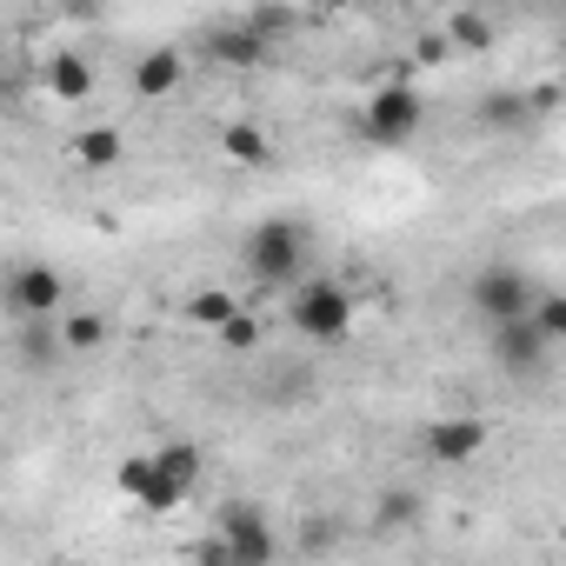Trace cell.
Returning <instances> with one entry per match:
<instances>
[{
  "mask_svg": "<svg viewBox=\"0 0 566 566\" xmlns=\"http://www.w3.org/2000/svg\"><path fill=\"white\" fill-rule=\"evenodd\" d=\"M287 321H294L301 340L340 347L354 334V321H360V301H354V287H340L334 273H301L287 287Z\"/></svg>",
  "mask_w": 566,
  "mask_h": 566,
  "instance_id": "6da1fadb",
  "label": "cell"
},
{
  "mask_svg": "<svg viewBox=\"0 0 566 566\" xmlns=\"http://www.w3.org/2000/svg\"><path fill=\"white\" fill-rule=\"evenodd\" d=\"M307 253H314V233H307L301 220H287V213L253 220V227H247V240H240L247 273L260 280V287H280V294H287L294 280L307 273Z\"/></svg>",
  "mask_w": 566,
  "mask_h": 566,
  "instance_id": "7a4b0ae2",
  "label": "cell"
},
{
  "mask_svg": "<svg viewBox=\"0 0 566 566\" xmlns=\"http://www.w3.org/2000/svg\"><path fill=\"white\" fill-rule=\"evenodd\" d=\"M420 120H427V94L413 81H380L367 94V107H360V134L374 147H407L420 134Z\"/></svg>",
  "mask_w": 566,
  "mask_h": 566,
  "instance_id": "3957f363",
  "label": "cell"
},
{
  "mask_svg": "<svg viewBox=\"0 0 566 566\" xmlns=\"http://www.w3.org/2000/svg\"><path fill=\"white\" fill-rule=\"evenodd\" d=\"M0 307H8L21 327H28V321H54V314L67 307V273L48 266V260L8 266V280H0Z\"/></svg>",
  "mask_w": 566,
  "mask_h": 566,
  "instance_id": "277c9868",
  "label": "cell"
},
{
  "mask_svg": "<svg viewBox=\"0 0 566 566\" xmlns=\"http://www.w3.org/2000/svg\"><path fill=\"white\" fill-rule=\"evenodd\" d=\"M533 294H539V280L526 273V266H513V260H493V266H480L473 280H467V307L493 327V321H513V314H526L533 307Z\"/></svg>",
  "mask_w": 566,
  "mask_h": 566,
  "instance_id": "5b68a950",
  "label": "cell"
},
{
  "mask_svg": "<svg viewBox=\"0 0 566 566\" xmlns=\"http://www.w3.org/2000/svg\"><path fill=\"white\" fill-rule=\"evenodd\" d=\"M213 533L227 539L233 566H266V559L280 553V539H273V526H266V506H253V500H220V506H213Z\"/></svg>",
  "mask_w": 566,
  "mask_h": 566,
  "instance_id": "8992f818",
  "label": "cell"
},
{
  "mask_svg": "<svg viewBox=\"0 0 566 566\" xmlns=\"http://www.w3.org/2000/svg\"><path fill=\"white\" fill-rule=\"evenodd\" d=\"M486 354H493V367L500 374H513V380H533V374H546L553 367V340L526 321V314H513V321H493V340H486Z\"/></svg>",
  "mask_w": 566,
  "mask_h": 566,
  "instance_id": "52a82bcc",
  "label": "cell"
},
{
  "mask_svg": "<svg viewBox=\"0 0 566 566\" xmlns=\"http://www.w3.org/2000/svg\"><path fill=\"white\" fill-rule=\"evenodd\" d=\"M420 453H427L433 467H473V460L486 453V420H480V413H447V420H433V427L420 433Z\"/></svg>",
  "mask_w": 566,
  "mask_h": 566,
  "instance_id": "ba28073f",
  "label": "cell"
},
{
  "mask_svg": "<svg viewBox=\"0 0 566 566\" xmlns=\"http://www.w3.org/2000/svg\"><path fill=\"white\" fill-rule=\"evenodd\" d=\"M114 486H120L127 500H140V513H174V506H187V500H193L180 480H167V473L154 467V453H127V460H120V473H114Z\"/></svg>",
  "mask_w": 566,
  "mask_h": 566,
  "instance_id": "9c48e42d",
  "label": "cell"
},
{
  "mask_svg": "<svg viewBox=\"0 0 566 566\" xmlns=\"http://www.w3.org/2000/svg\"><path fill=\"white\" fill-rule=\"evenodd\" d=\"M187 87V54L180 48H147L140 61H134V94L140 101H167V94H180Z\"/></svg>",
  "mask_w": 566,
  "mask_h": 566,
  "instance_id": "30bf717a",
  "label": "cell"
},
{
  "mask_svg": "<svg viewBox=\"0 0 566 566\" xmlns=\"http://www.w3.org/2000/svg\"><path fill=\"white\" fill-rule=\"evenodd\" d=\"M107 334H114V327H107V314H101V307H61V314H54V340H61V354H67V360L101 354V347H107Z\"/></svg>",
  "mask_w": 566,
  "mask_h": 566,
  "instance_id": "8fae6325",
  "label": "cell"
},
{
  "mask_svg": "<svg viewBox=\"0 0 566 566\" xmlns=\"http://www.w3.org/2000/svg\"><path fill=\"white\" fill-rule=\"evenodd\" d=\"M207 61H220V67L247 74V67H260V61H266V41H260L247 21H220V28H207Z\"/></svg>",
  "mask_w": 566,
  "mask_h": 566,
  "instance_id": "7c38bea8",
  "label": "cell"
},
{
  "mask_svg": "<svg viewBox=\"0 0 566 566\" xmlns=\"http://www.w3.org/2000/svg\"><path fill=\"white\" fill-rule=\"evenodd\" d=\"M41 81H48V94H54V101H67V107H74V101H87V94L101 87V67H94L81 48H61V54L41 67Z\"/></svg>",
  "mask_w": 566,
  "mask_h": 566,
  "instance_id": "4fadbf2b",
  "label": "cell"
},
{
  "mask_svg": "<svg viewBox=\"0 0 566 566\" xmlns=\"http://www.w3.org/2000/svg\"><path fill=\"white\" fill-rule=\"evenodd\" d=\"M220 154H227L233 167H266V160H273V140H266V127H253V120H227V127H220Z\"/></svg>",
  "mask_w": 566,
  "mask_h": 566,
  "instance_id": "5bb4252c",
  "label": "cell"
},
{
  "mask_svg": "<svg viewBox=\"0 0 566 566\" xmlns=\"http://www.w3.org/2000/svg\"><path fill=\"white\" fill-rule=\"evenodd\" d=\"M120 154H127V134H120V127H107V120L74 134V160H81V167H94V174H101V167H120Z\"/></svg>",
  "mask_w": 566,
  "mask_h": 566,
  "instance_id": "9a60e30c",
  "label": "cell"
},
{
  "mask_svg": "<svg viewBox=\"0 0 566 566\" xmlns=\"http://www.w3.org/2000/svg\"><path fill=\"white\" fill-rule=\"evenodd\" d=\"M480 127H493V134H513V127H526L533 114H526V94L520 87H493V94H480Z\"/></svg>",
  "mask_w": 566,
  "mask_h": 566,
  "instance_id": "2e32d148",
  "label": "cell"
},
{
  "mask_svg": "<svg viewBox=\"0 0 566 566\" xmlns=\"http://www.w3.org/2000/svg\"><path fill=\"white\" fill-rule=\"evenodd\" d=\"M420 513H427V500H420L413 486H387V493L374 500V526H380V533H400V526H420Z\"/></svg>",
  "mask_w": 566,
  "mask_h": 566,
  "instance_id": "e0dca14e",
  "label": "cell"
},
{
  "mask_svg": "<svg viewBox=\"0 0 566 566\" xmlns=\"http://www.w3.org/2000/svg\"><path fill=\"white\" fill-rule=\"evenodd\" d=\"M154 467L167 473V480H180L187 493L200 486V467H207V453L193 447V440H167V447H154Z\"/></svg>",
  "mask_w": 566,
  "mask_h": 566,
  "instance_id": "ac0fdd59",
  "label": "cell"
},
{
  "mask_svg": "<svg viewBox=\"0 0 566 566\" xmlns=\"http://www.w3.org/2000/svg\"><path fill=\"white\" fill-rule=\"evenodd\" d=\"M447 48H460V54H486V48H493V21H486L480 8H460V14L447 21Z\"/></svg>",
  "mask_w": 566,
  "mask_h": 566,
  "instance_id": "d6986e66",
  "label": "cell"
},
{
  "mask_svg": "<svg viewBox=\"0 0 566 566\" xmlns=\"http://www.w3.org/2000/svg\"><path fill=\"white\" fill-rule=\"evenodd\" d=\"M213 340H220V354H260V321H253V307L240 301V307L213 327Z\"/></svg>",
  "mask_w": 566,
  "mask_h": 566,
  "instance_id": "ffe728a7",
  "label": "cell"
},
{
  "mask_svg": "<svg viewBox=\"0 0 566 566\" xmlns=\"http://www.w3.org/2000/svg\"><path fill=\"white\" fill-rule=\"evenodd\" d=\"M233 307H240V294H233V287H200V294H193V301H187V321H193V327H207V334H213V327H220V321H227V314H233Z\"/></svg>",
  "mask_w": 566,
  "mask_h": 566,
  "instance_id": "44dd1931",
  "label": "cell"
},
{
  "mask_svg": "<svg viewBox=\"0 0 566 566\" xmlns=\"http://www.w3.org/2000/svg\"><path fill=\"white\" fill-rule=\"evenodd\" d=\"M526 321L553 340V347H566V294H553V287H539L533 294V307H526Z\"/></svg>",
  "mask_w": 566,
  "mask_h": 566,
  "instance_id": "7402d4cb",
  "label": "cell"
},
{
  "mask_svg": "<svg viewBox=\"0 0 566 566\" xmlns=\"http://www.w3.org/2000/svg\"><path fill=\"white\" fill-rule=\"evenodd\" d=\"M247 28H253V34H260L266 48H273L280 34H287V28H294V8H247Z\"/></svg>",
  "mask_w": 566,
  "mask_h": 566,
  "instance_id": "603a6c76",
  "label": "cell"
},
{
  "mask_svg": "<svg viewBox=\"0 0 566 566\" xmlns=\"http://www.w3.org/2000/svg\"><path fill=\"white\" fill-rule=\"evenodd\" d=\"M526 114L553 120V114H559V81H533V87H526Z\"/></svg>",
  "mask_w": 566,
  "mask_h": 566,
  "instance_id": "cb8c5ba5",
  "label": "cell"
},
{
  "mask_svg": "<svg viewBox=\"0 0 566 566\" xmlns=\"http://www.w3.org/2000/svg\"><path fill=\"white\" fill-rule=\"evenodd\" d=\"M193 559H200V566H233V553H227V539H220V533L193 539Z\"/></svg>",
  "mask_w": 566,
  "mask_h": 566,
  "instance_id": "d4e9b609",
  "label": "cell"
},
{
  "mask_svg": "<svg viewBox=\"0 0 566 566\" xmlns=\"http://www.w3.org/2000/svg\"><path fill=\"white\" fill-rule=\"evenodd\" d=\"M314 14H347V8H360V0H307Z\"/></svg>",
  "mask_w": 566,
  "mask_h": 566,
  "instance_id": "484cf974",
  "label": "cell"
},
{
  "mask_svg": "<svg viewBox=\"0 0 566 566\" xmlns=\"http://www.w3.org/2000/svg\"><path fill=\"white\" fill-rule=\"evenodd\" d=\"M61 8H67V14H74V21H81V14H87V21H94V14H101V0H61Z\"/></svg>",
  "mask_w": 566,
  "mask_h": 566,
  "instance_id": "4316f807",
  "label": "cell"
},
{
  "mask_svg": "<svg viewBox=\"0 0 566 566\" xmlns=\"http://www.w3.org/2000/svg\"><path fill=\"white\" fill-rule=\"evenodd\" d=\"M493 8H513V0H493Z\"/></svg>",
  "mask_w": 566,
  "mask_h": 566,
  "instance_id": "83f0119b",
  "label": "cell"
}]
</instances>
